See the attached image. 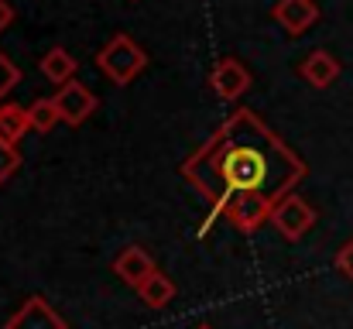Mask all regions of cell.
Returning <instances> with one entry per match:
<instances>
[{
    "instance_id": "cell-11",
    "label": "cell",
    "mask_w": 353,
    "mask_h": 329,
    "mask_svg": "<svg viewBox=\"0 0 353 329\" xmlns=\"http://www.w3.org/2000/svg\"><path fill=\"white\" fill-rule=\"evenodd\" d=\"M76 69H79V62H76V55L65 52V48H52V52H45V59H41V76H45L48 83H55V86L72 83V79H76Z\"/></svg>"
},
{
    "instance_id": "cell-13",
    "label": "cell",
    "mask_w": 353,
    "mask_h": 329,
    "mask_svg": "<svg viewBox=\"0 0 353 329\" xmlns=\"http://www.w3.org/2000/svg\"><path fill=\"white\" fill-rule=\"evenodd\" d=\"M137 295H141V302H144L148 309H165V306H172V299H175V281H172L168 275L154 271V275L137 288Z\"/></svg>"
},
{
    "instance_id": "cell-9",
    "label": "cell",
    "mask_w": 353,
    "mask_h": 329,
    "mask_svg": "<svg viewBox=\"0 0 353 329\" xmlns=\"http://www.w3.org/2000/svg\"><path fill=\"white\" fill-rule=\"evenodd\" d=\"M154 271H158L154 268V257L144 247H123L117 257H114V275H117L123 285H130V288H141Z\"/></svg>"
},
{
    "instance_id": "cell-3",
    "label": "cell",
    "mask_w": 353,
    "mask_h": 329,
    "mask_svg": "<svg viewBox=\"0 0 353 329\" xmlns=\"http://www.w3.org/2000/svg\"><path fill=\"white\" fill-rule=\"evenodd\" d=\"M271 226H274L285 240H302V237L316 226V210H312L299 192H292V196H285V199L274 203Z\"/></svg>"
},
{
    "instance_id": "cell-17",
    "label": "cell",
    "mask_w": 353,
    "mask_h": 329,
    "mask_svg": "<svg viewBox=\"0 0 353 329\" xmlns=\"http://www.w3.org/2000/svg\"><path fill=\"white\" fill-rule=\"evenodd\" d=\"M333 264H336V271H340L343 278H350L353 281V237L336 250V261H333Z\"/></svg>"
},
{
    "instance_id": "cell-1",
    "label": "cell",
    "mask_w": 353,
    "mask_h": 329,
    "mask_svg": "<svg viewBox=\"0 0 353 329\" xmlns=\"http://www.w3.org/2000/svg\"><path fill=\"white\" fill-rule=\"evenodd\" d=\"M305 175L309 165L254 110H234L182 165V179L213 206V213L236 196L278 203L292 196Z\"/></svg>"
},
{
    "instance_id": "cell-18",
    "label": "cell",
    "mask_w": 353,
    "mask_h": 329,
    "mask_svg": "<svg viewBox=\"0 0 353 329\" xmlns=\"http://www.w3.org/2000/svg\"><path fill=\"white\" fill-rule=\"evenodd\" d=\"M10 24H14V7L7 0H0V31H7Z\"/></svg>"
},
{
    "instance_id": "cell-7",
    "label": "cell",
    "mask_w": 353,
    "mask_h": 329,
    "mask_svg": "<svg viewBox=\"0 0 353 329\" xmlns=\"http://www.w3.org/2000/svg\"><path fill=\"white\" fill-rule=\"evenodd\" d=\"M3 329H69V326H65V319L48 306V299L31 295V299H24L21 309L3 323Z\"/></svg>"
},
{
    "instance_id": "cell-5",
    "label": "cell",
    "mask_w": 353,
    "mask_h": 329,
    "mask_svg": "<svg viewBox=\"0 0 353 329\" xmlns=\"http://www.w3.org/2000/svg\"><path fill=\"white\" fill-rule=\"evenodd\" d=\"M271 21H274L285 34L299 38V34H305V31L319 21V3H316V0H278V3L271 7Z\"/></svg>"
},
{
    "instance_id": "cell-8",
    "label": "cell",
    "mask_w": 353,
    "mask_h": 329,
    "mask_svg": "<svg viewBox=\"0 0 353 329\" xmlns=\"http://www.w3.org/2000/svg\"><path fill=\"white\" fill-rule=\"evenodd\" d=\"M55 103H59V113H62V123L79 127V123H86V120L93 117V110H97V97H93L83 83H76V79H72V83L59 86Z\"/></svg>"
},
{
    "instance_id": "cell-19",
    "label": "cell",
    "mask_w": 353,
    "mask_h": 329,
    "mask_svg": "<svg viewBox=\"0 0 353 329\" xmlns=\"http://www.w3.org/2000/svg\"><path fill=\"white\" fill-rule=\"evenodd\" d=\"M199 329H210V326H199Z\"/></svg>"
},
{
    "instance_id": "cell-16",
    "label": "cell",
    "mask_w": 353,
    "mask_h": 329,
    "mask_svg": "<svg viewBox=\"0 0 353 329\" xmlns=\"http://www.w3.org/2000/svg\"><path fill=\"white\" fill-rule=\"evenodd\" d=\"M17 83H21V69H17L7 55H0V100H3V97H7V93L17 86Z\"/></svg>"
},
{
    "instance_id": "cell-2",
    "label": "cell",
    "mask_w": 353,
    "mask_h": 329,
    "mask_svg": "<svg viewBox=\"0 0 353 329\" xmlns=\"http://www.w3.org/2000/svg\"><path fill=\"white\" fill-rule=\"evenodd\" d=\"M97 66L103 69V76H107V79H114L117 86H127L137 72H144L148 55H144V48H141L130 34H114V38L100 48Z\"/></svg>"
},
{
    "instance_id": "cell-20",
    "label": "cell",
    "mask_w": 353,
    "mask_h": 329,
    "mask_svg": "<svg viewBox=\"0 0 353 329\" xmlns=\"http://www.w3.org/2000/svg\"><path fill=\"white\" fill-rule=\"evenodd\" d=\"M130 3H134V0H130Z\"/></svg>"
},
{
    "instance_id": "cell-12",
    "label": "cell",
    "mask_w": 353,
    "mask_h": 329,
    "mask_svg": "<svg viewBox=\"0 0 353 329\" xmlns=\"http://www.w3.org/2000/svg\"><path fill=\"white\" fill-rule=\"evenodd\" d=\"M28 130H31L28 107H21V103H0V141L17 144Z\"/></svg>"
},
{
    "instance_id": "cell-14",
    "label": "cell",
    "mask_w": 353,
    "mask_h": 329,
    "mask_svg": "<svg viewBox=\"0 0 353 329\" xmlns=\"http://www.w3.org/2000/svg\"><path fill=\"white\" fill-rule=\"evenodd\" d=\"M28 120H31V130H34V134H48V130H55V123L62 120L55 97H41V100H34V103L28 107Z\"/></svg>"
},
{
    "instance_id": "cell-6",
    "label": "cell",
    "mask_w": 353,
    "mask_h": 329,
    "mask_svg": "<svg viewBox=\"0 0 353 329\" xmlns=\"http://www.w3.org/2000/svg\"><path fill=\"white\" fill-rule=\"evenodd\" d=\"M210 86H213V93H216L220 100H240V97L250 90V72H247V66H243L240 59L227 55V59H220V62L213 66Z\"/></svg>"
},
{
    "instance_id": "cell-10",
    "label": "cell",
    "mask_w": 353,
    "mask_h": 329,
    "mask_svg": "<svg viewBox=\"0 0 353 329\" xmlns=\"http://www.w3.org/2000/svg\"><path fill=\"white\" fill-rule=\"evenodd\" d=\"M299 76H302L309 86L326 90V86H333V83L340 79V62H336V55H333V52L316 48V52H309V55L299 62Z\"/></svg>"
},
{
    "instance_id": "cell-4",
    "label": "cell",
    "mask_w": 353,
    "mask_h": 329,
    "mask_svg": "<svg viewBox=\"0 0 353 329\" xmlns=\"http://www.w3.org/2000/svg\"><path fill=\"white\" fill-rule=\"evenodd\" d=\"M271 210H274V203L264 199V196H236L220 213H223L227 223L236 226L240 233H257L264 223H271Z\"/></svg>"
},
{
    "instance_id": "cell-15",
    "label": "cell",
    "mask_w": 353,
    "mask_h": 329,
    "mask_svg": "<svg viewBox=\"0 0 353 329\" xmlns=\"http://www.w3.org/2000/svg\"><path fill=\"white\" fill-rule=\"evenodd\" d=\"M17 168H21V151H17V144L0 141V186H3Z\"/></svg>"
}]
</instances>
